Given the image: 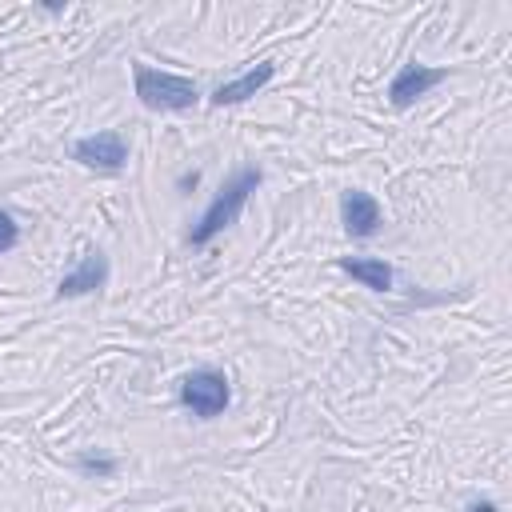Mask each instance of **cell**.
I'll use <instances>...</instances> for the list:
<instances>
[{
  "label": "cell",
  "mask_w": 512,
  "mask_h": 512,
  "mask_svg": "<svg viewBox=\"0 0 512 512\" xmlns=\"http://www.w3.org/2000/svg\"><path fill=\"white\" fill-rule=\"evenodd\" d=\"M380 204H376V196H368L364 188H348L344 196H340V220H344V232L348 236H356V240H364V236H372L376 228H380Z\"/></svg>",
  "instance_id": "cell-7"
},
{
  "label": "cell",
  "mask_w": 512,
  "mask_h": 512,
  "mask_svg": "<svg viewBox=\"0 0 512 512\" xmlns=\"http://www.w3.org/2000/svg\"><path fill=\"white\" fill-rule=\"evenodd\" d=\"M16 244H20V224L0 208V256H4V252H12Z\"/></svg>",
  "instance_id": "cell-10"
},
{
  "label": "cell",
  "mask_w": 512,
  "mask_h": 512,
  "mask_svg": "<svg viewBox=\"0 0 512 512\" xmlns=\"http://www.w3.org/2000/svg\"><path fill=\"white\" fill-rule=\"evenodd\" d=\"M340 268H344L352 280H360L364 288H372V292H388V288H392V268H388L380 256H344Z\"/></svg>",
  "instance_id": "cell-9"
},
{
  "label": "cell",
  "mask_w": 512,
  "mask_h": 512,
  "mask_svg": "<svg viewBox=\"0 0 512 512\" xmlns=\"http://www.w3.org/2000/svg\"><path fill=\"white\" fill-rule=\"evenodd\" d=\"M76 468H80V472H88V476H108V472H116V460H96V456H80V460H76Z\"/></svg>",
  "instance_id": "cell-11"
},
{
  "label": "cell",
  "mask_w": 512,
  "mask_h": 512,
  "mask_svg": "<svg viewBox=\"0 0 512 512\" xmlns=\"http://www.w3.org/2000/svg\"><path fill=\"white\" fill-rule=\"evenodd\" d=\"M440 80H448V72L444 68H428V64H416V60H408V64H400V72L392 76V84H388V100H392V108H412L420 96H428Z\"/></svg>",
  "instance_id": "cell-5"
},
{
  "label": "cell",
  "mask_w": 512,
  "mask_h": 512,
  "mask_svg": "<svg viewBox=\"0 0 512 512\" xmlns=\"http://www.w3.org/2000/svg\"><path fill=\"white\" fill-rule=\"evenodd\" d=\"M104 284H108V256H104L100 248H88V252L80 256V264H76L72 272H64V276H60L56 296H60V300H72V296L100 292Z\"/></svg>",
  "instance_id": "cell-6"
},
{
  "label": "cell",
  "mask_w": 512,
  "mask_h": 512,
  "mask_svg": "<svg viewBox=\"0 0 512 512\" xmlns=\"http://www.w3.org/2000/svg\"><path fill=\"white\" fill-rule=\"evenodd\" d=\"M132 84H136V96L144 108L152 112H188L200 104V88L196 80L188 76H176V72H160V68H148V64H132Z\"/></svg>",
  "instance_id": "cell-2"
},
{
  "label": "cell",
  "mask_w": 512,
  "mask_h": 512,
  "mask_svg": "<svg viewBox=\"0 0 512 512\" xmlns=\"http://www.w3.org/2000/svg\"><path fill=\"white\" fill-rule=\"evenodd\" d=\"M72 160L96 172H120L128 164V140L120 132H92L72 144Z\"/></svg>",
  "instance_id": "cell-4"
},
{
  "label": "cell",
  "mask_w": 512,
  "mask_h": 512,
  "mask_svg": "<svg viewBox=\"0 0 512 512\" xmlns=\"http://www.w3.org/2000/svg\"><path fill=\"white\" fill-rule=\"evenodd\" d=\"M260 180H264L260 168H252V164H248V168H236V172L224 180V188L212 196V204L204 208V216L196 220V228L188 232V244H192V248H204V244L216 240L224 228H232V224L240 220L248 196L260 188Z\"/></svg>",
  "instance_id": "cell-1"
},
{
  "label": "cell",
  "mask_w": 512,
  "mask_h": 512,
  "mask_svg": "<svg viewBox=\"0 0 512 512\" xmlns=\"http://www.w3.org/2000/svg\"><path fill=\"white\" fill-rule=\"evenodd\" d=\"M228 400H232L228 376L216 372V368H196V372H188V376L180 380V404H184L192 416H200V420L220 416V412L228 408Z\"/></svg>",
  "instance_id": "cell-3"
},
{
  "label": "cell",
  "mask_w": 512,
  "mask_h": 512,
  "mask_svg": "<svg viewBox=\"0 0 512 512\" xmlns=\"http://www.w3.org/2000/svg\"><path fill=\"white\" fill-rule=\"evenodd\" d=\"M272 76H276V64H272V60H260V64H256V68H248L244 76L224 80V84L212 92V104H216V108H224V104H244V100H248V96H256Z\"/></svg>",
  "instance_id": "cell-8"
},
{
  "label": "cell",
  "mask_w": 512,
  "mask_h": 512,
  "mask_svg": "<svg viewBox=\"0 0 512 512\" xmlns=\"http://www.w3.org/2000/svg\"><path fill=\"white\" fill-rule=\"evenodd\" d=\"M468 512H500V508H496L492 500H472V504H468Z\"/></svg>",
  "instance_id": "cell-12"
}]
</instances>
